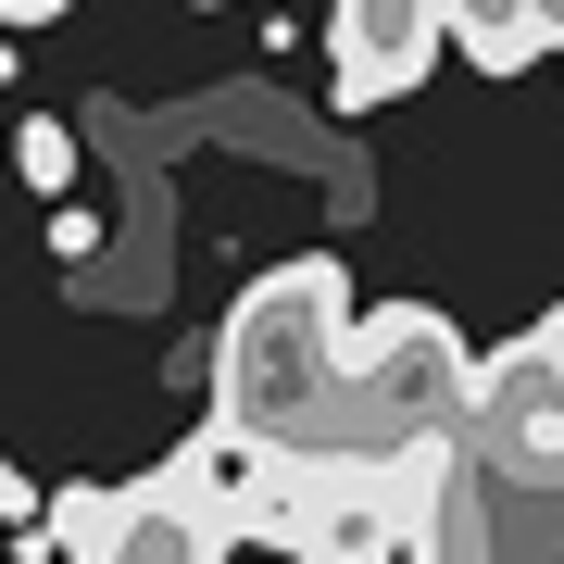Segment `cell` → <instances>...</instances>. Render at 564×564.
Masks as SVG:
<instances>
[{"label":"cell","instance_id":"6","mask_svg":"<svg viewBox=\"0 0 564 564\" xmlns=\"http://www.w3.org/2000/svg\"><path fill=\"white\" fill-rule=\"evenodd\" d=\"M452 51L489 76H527L540 51H564V0H452Z\"/></svg>","mask_w":564,"mask_h":564},{"label":"cell","instance_id":"3","mask_svg":"<svg viewBox=\"0 0 564 564\" xmlns=\"http://www.w3.org/2000/svg\"><path fill=\"white\" fill-rule=\"evenodd\" d=\"M326 51H339V113H389L452 51V0H339L326 13Z\"/></svg>","mask_w":564,"mask_h":564},{"label":"cell","instance_id":"1","mask_svg":"<svg viewBox=\"0 0 564 564\" xmlns=\"http://www.w3.org/2000/svg\"><path fill=\"white\" fill-rule=\"evenodd\" d=\"M339 326H351V276L326 251L263 263L226 302V339H214V426H239V440H314L326 402H339Z\"/></svg>","mask_w":564,"mask_h":564},{"label":"cell","instance_id":"5","mask_svg":"<svg viewBox=\"0 0 564 564\" xmlns=\"http://www.w3.org/2000/svg\"><path fill=\"white\" fill-rule=\"evenodd\" d=\"M126 527H139V477L126 489H101V477L39 489V552H63V564H126Z\"/></svg>","mask_w":564,"mask_h":564},{"label":"cell","instance_id":"8","mask_svg":"<svg viewBox=\"0 0 564 564\" xmlns=\"http://www.w3.org/2000/svg\"><path fill=\"white\" fill-rule=\"evenodd\" d=\"M0 527H25V552H39V489L13 477V452H0Z\"/></svg>","mask_w":564,"mask_h":564},{"label":"cell","instance_id":"7","mask_svg":"<svg viewBox=\"0 0 564 564\" xmlns=\"http://www.w3.org/2000/svg\"><path fill=\"white\" fill-rule=\"evenodd\" d=\"M13 176L39 188V202H63V188H76V126H63V113H25L13 126Z\"/></svg>","mask_w":564,"mask_h":564},{"label":"cell","instance_id":"9","mask_svg":"<svg viewBox=\"0 0 564 564\" xmlns=\"http://www.w3.org/2000/svg\"><path fill=\"white\" fill-rule=\"evenodd\" d=\"M51 251H63V263H88V251H101V214H76V202H63V214H51Z\"/></svg>","mask_w":564,"mask_h":564},{"label":"cell","instance_id":"2","mask_svg":"<svg viewBox=\"0 0 564 564\" xmlns=\"http://www.w3.org/2000/svg\"><path fill=\"white\" fill-rule=\"evenodd\" d=\"M464 402H477V351H464V326L440 302H377V314L339 326V402H326L314 440L402 452V440L464 426Z\"/></svg>","mask_w":564,"mask_h":564},{"label":"cell","instance_id":"4","mask_svg":"<svg viewBox=\"0 0 564 564\" xmlns=\"http://www.w3.org/2000/svg\"><path fill=\"white\" fill-rule=\"evenodd\" d=\"M464 452H564V302L477 364L464 402Z\"/></svg>","mask_w":564,"mask_h":564},{"label":"cell","instance_id":"11","mask_svg":"<svg viewBox=\"0 0 564 564\" xmlns=\"http://www.w3.org/2000/svg\"><path fill=\"white\" fill-rule=\"evenodd\" d=\"M0 76H13V25H0Z\"/></svg>","mask_w":564,"mask_h":564},{"label":"cell","instance_id":"12","mask_svg":"<svg viewBox=\"0 0 564 564\" xmlns=\"http://www.w3.org/2000/svg\"><path fill=\"white\" fill-rule=\"evenodd\" d=\"M202 13H226V0H202Z\"/></svg>","mask_w":564,"mask_h":564},{"label":"cell","instance_id":"10","mask_svg":"<svg viewBox=\"0 0 564 564\" xmlns=\"http://www.w3.org/2000/svg\"><path fill=\"white\" fill-rule=\"evenodd\" d=\"M63 13V0H0V25H51Z\"/></svg>","mask_w":564,"mask_h":564}]
</instances>
